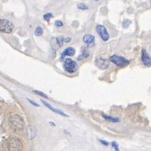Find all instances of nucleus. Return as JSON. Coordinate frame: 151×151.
Segmentation results:
<instances>
[{
  "label": "nucleus",
  "instance_id": "f257e3e1",
  "mask_svg": "<svg viewBox=\"0 0 151 151\" xmlns=\"http://www.w3.org/2000/svg\"><path fill=\"white\" fill-rule=\"evenodd\" d=\"M9 124H10L11 128L15 132H19V131L23 130L24 126L23 119L19 115H13L9 118Z\"/></svg>",
  "mask_w": 151,
  "mask_h": 151
},
{
  "label": "nucleus",
  "instance_id": "f03ea898",
  "mask_svg": "<svg viewBox=\"0 0 151 151\" xmlns=\"http://www.w3.org/2000/svg\"><path fill=\"white\" fill-rule=\"evenodd\" d=\"M14 26L12 22L4 19L0 20V32L5 34H9L13 31Z\"/></svg>",
  "mask_w": 151,
  "mask_h": 151
},
{
  "label": "nucleus",
  "instance_id": "7ed1b4c3",
  "mask_svg": "<svg viewBox=\"0 0 151 151\" xmlns=\"http://www.w3.org/2000/svg\"><path fill=\"white\" fill-rule=\"evenodd\" d=\"M109 61L114 64H116L117 67H120V68H124V67L129 64V61H127L124 57H123L121 56H118V55H113V56H110Z\"/></svg>",
  "mask_w": 151,
  "mask_h": 151
},
{
  "label": "nucleus",
  "instance_id": "20e7f679",
  "mask_svg": "<svg viewBox=\"0 0 151 151\" xmlns=\"http://www.w3.org/2000/svg\"><path fill=\"white\" fill-rule=\"evenodd\" d=\"M8 149L10 151H18L22 150L23 145L21 143V140L17 138H11L8 144Z\"/></svg>",
  "mask_w": 151,
  "mask_h": 151
},
{
  "label": "nucleus",
  "instance_id": "39448f33",
  "mask_svg": "<svg viewBox=\"0 0 151 151\" xmlns=\"http://www.w3.org/2000/svg\"><path fill=\"white\" fill-rule=\"evenodd\" d=\"M64 68L68 73H74L77 70V63L72 59H66L64 62Z\"/></svg>",
  "mask_w": 151,
  "mask_h": 151
},
{
  "label": "nucleus",
  "instance_id": "423d86ee",
  "mask_svg": "<svg viewBox=\"0 0 151 151\" xmlns=\"http://www.w3.org/2000/svg\"><path fill=\"white\" fill-rule=\"evenodd\" d=\"M96 31L99 36L101 38V39L105 42L108 41L109 38V33L106 30V28L103 25H97Z\"/></svg>",
  "mask_w": 151,
  "mask_h": 151
},
{
  "label": "nucleus",
  "instance_id": "0eeeda50",
  "mask_svg": "<svg viewBox=\"0 0 151 151\" xmlns=\"http://www.w3.org/2000/svg\"><path fill=\"white\" fill-rule=\"evenodd\" d=\"M70 41V38H66L65 39L63 37H57L53 38L51 39V44L53 48L55 49H58V48L62 46L64 42H68Z\"/></svg>",
  "mask_w": 151,
  "mask_h": 151
},
{
  "label": "nucleus",
  "instance_id": "6e6552de",
  "mask_svg": "<svg viewBox=\"0 0 151 151\" xmlns=\"http://www.w3.org/2000/svg\"><path fill=\"white\" fill-rule=\"evenodd\" d=\"M95 64L100 69H106L109 66V61L102 57H98L95 61Z\"/></svg>",
  "mask_w": 151,
  "mask_h": 151
},
{
  "label": "nucleus",
  "instance_id": "1a4fd4ad",
  "mask_svg": "<svg viewBox=\"0 0 151 151\" xmlns=\"http://www.w3.org/2000/svg\"><path fill=\"white\" fill-rule=\"evenodd\" d=\"M142 61L143 62L144 65H146V67L151 66V58L145 49H142Z\"/></svg>",
  "mask_w": 151,
  "mask_h": 151
},
{
  "label": "nucleus",
  "instance_id": "9d476101",
  "mask_svg": "<svg viewBox=\"0 0 151 151\" xmlns=\"http://www.w3.org/2000/svg\"><path fill=\"white\" fill-rule=\"evenodd\" d=\"M41 102H42V103L44 106H46V107H47V108H49L50 110H51L52 111L54 112V113H56V114H60V115H61V116H64V117H68V115L66 114H65L63 111H61V110H58L56 109V108H54V107H53L50 104H49L48 103L46 102V101H44L43 100H41Z\"/></svg>",
  "mask_w": 151,
  "mask_h": 151
},
{
  "label": "nucleus",
  "instance_id": "9b49d317",
  "mask_svg": "<svg viewBox=\"0 0 151 151\" xmlns=\"http://www.w3.org/2000/svg\"><path fill=\"white\" fill-rule=\"evenodd\" d=\"M94 39H95V38H94V35H86L83 38V41L88 45L93 44V42H94Z\"/></svg>",
  "mask_w": 151,
  "mask_h": 151
},
{
  "label": "nucleus",
  "instance_id": "f8f14e48",
  "mask_svg": "<svg viewBox=\"0 0 151 151\" xmlns=\"http://www.w3.org/2000/svg\"><path fill=\"white\" fill-rule=\"evenodd\" d=\"M76 51L75 49H73V47H69V48H67V49L65 50V51L61 53V58H63L65 56H73L75 54Z\"/></svg>",
  "mask_w": 151,
  "mask_h": 151
},
{
  "label": "nucleus",
  "instance_id": "ddd939ff",
  "mask_svg": "<svg viewBox=\"0 0 151 151\" xmlns=\"http://www.w3.org/2000/svg\"><path fill=\"white\" fill-rule=\"evenodd\" d=\"M102 117L106 119V121H111V122H119V121H120V118H113V117L106 116L105 114H103Z\"/></svg>",
  "mask_w": 151,
  "mask_h": 151
},
{
  "label": "nucleus",
  "instance_id": "4468645a",
  "mask_svg": "<svg viewBox=\"0 0 151 151\" xmlns=\"http://www.w3.org/2000/svg\"><path fill=\"white\" fill-rule=\"evenodd\" d=\"M42 35V28L40 26H38L35 30V36H41Z\"/></svg>",
  "mask_w": 151,
  "mask_h": 151
},
{
  "label": "nucleus",
  "instance_id": "2eb2a0df",
  "mask_svg": "<svg viewBox=\"0 0 151 151\" xmlns=\"http://www.w3.org/2000/svg\"><path fill=\"white\" fill-rule=\"evenodd\" d=\"M131 24H132V21H130V20H128V19H126V20H124V22H123V27L124 28H128V26H129Z\"/></svg>",
  "mask_w": 151,
  "mask_h": 151
},
{
  "label": "nucleus",
  "instance_id": "dca6fc26",
  "mask_svg": "<svg viewBox=\"0 0 151 151\" xmlns=\"http://www.w3.org/2000/svg\"><path fill=\"white\" fill-rule=\"evenodd\" d=\"M77 7L80 9H84V10L88 9V6L85 3H80V4H78Z\"/></svg>",
  "mask_w": 151,
  "mask_h": 151
},
{
  "label": "nucleus",
  "instance_id": "f3484780",
  "mask_svg": "<svg viewBox=\"0 0 151 151\" xmlns=\"http://www.w3.org/2000/svg\"><path fill=\"white\" fill-rule=\"evenodd\" d=\"M51 17H53V14H50V13H48V14H46L43 15V19H44L45 21H48L50 20V19L51 18Z\"/></svg>",
  "mask_w": 151,
  "mask_h": 151
},
{
  "label": "nucleus",
  "instance_id": "a211bd4d",
  "mask_svg": "<svg viewBox=\"0 0 151 151\" xmlns=\"http://www.w3.org/2000/svg\"><path fill=\"white\" fill-rule=\"evenodd\" d=\"M34 93H36V94H37V95H41V96H42V97H44V98H48V96H47V95H46V94H44V93H41V92H40V91H34Z\"/></svg>",
  "mask_w": 151,
  "mask_h": 151
},
{
  "label": "nucleus",
  "instance_id": "6ab92c4d",
  "mask_svg": "<svg viewBox=\"0 0 151 151\" xmlns=\"http://www.w3.org/2000/svg\"><path fill=\"white\" fill-rule=\"evenodd\" d=\"M112 146H113V147H114L115 150H116V151L119 150V148H118V144L116 143V142H112Z\"/></svg>",
  "mask_w": 151,
  "mask_h": 151
},
{
  "label": "nucleus",
  "instance_id": "aec40b11",
  "mask_svg": "<svg viewBox=\"0 0 151 151\" xmlns=\"http://www.w3.org/2000/svg\"><path fill=\"white\" fill-rule=\"evenodd\" d=\"M55 24H56L57 27H62L63 26V23L61 21H57L55 22Z\"/></svg>",
  "mask_w": 151,
  "mask_h": 151
},
{
  "label": "nucleus",
  "instance_id": "412c9836",
  "mask_svg": "<svg viewBox=\"0 0 151 151\" xmlns=\"http://www.w3.org/2000/svg\"><path fill=\"white\" fill-rule=\"evenodd\" d=\"M28 101H29V102L31 103H32V104L34 105V106H35V107H39V105H38L37 103H36L33 102V101H32V100H29V99H28Z\"/></svg>",
  "mask_w": 151,
  "mask_h": 151
},
{
  "label": "nucleus",
  "instance_id": "4be33fe9",
  "mask_svg": "<svg viewBox=\"0 0 151 151\" xmlns=\"http://www.w3.org/2000/svg\"><path fill=\"white\" fill-rule=\"evenodd\" d=\"M100 142H101L103 145H105V146H108L109 145V142H106V141H104V140H100Z\"/></svg>",
  "mask_w": 151,
  "mask_h": 151
},
{
  "label": "nucleus",
  "instance_id": "5701e85b",
  "mask_svg": "<svg viewBox=\"0 0 151 151\" xmlns=\"http://www.w3.org/2000/svg\"><path fill=\"white\" fill-rule=\"evenodd\" d=\"M96 1H99V0H96Z\"/></svg>",
  "mask_w": 151,
  "mask_h": 151
}]
</instances>
